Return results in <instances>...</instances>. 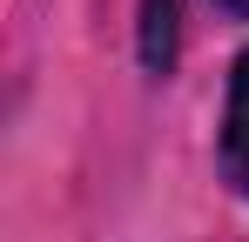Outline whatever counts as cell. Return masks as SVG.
<instances>
[{"instance_id":"3957f363","label":"cell","mask_w":249,"mask_h":242,"mask_svg":"<svg viewBox=\"0 0 249 242\" xmlns=\"http://www.w3.org/2000/svg\"><path fill=\"white\" fill-rule=\"evenodd\" d=\"M222 14H236V20H249V0H215Z\"/></svg>"},{"instance_id":"7a4b0ae2","label":"cell","mask_w":249,"mask_h":242,"mask_svg":"<svg viewBox=\"0 0 249 242\" xmlns=\"http://www.w3.org/2000/svg\"><path fill=\"white\" fill-rule=\"evenodd\" d=\"M142 61L148 74L175 68V0H142Z\"/></svg>"},{"instance_id":"6da1fadb","label":"cell","mask_w":249,"mask_h":242,"mask_svg":"<svg viewBox=\"0 0 249 242\" xmlns=\"http://www.w3.org/2000/svg\"><path fill=\"white\" fill-rule=\"evenodd\" d=\"M222 182L249 195V47L236 54V68H229V101H222Z\"/></svg>"}]
</instances>
